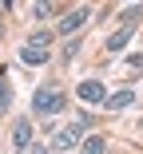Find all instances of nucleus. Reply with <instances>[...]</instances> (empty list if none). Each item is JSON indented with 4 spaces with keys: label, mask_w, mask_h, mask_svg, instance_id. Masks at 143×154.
Wrapping results in <instances>:
<instances>
[{
    "label": "nucleus",
    "mask_w": 143,
    "mask_h": 154,
    "mask_svg": "<svg viewBox=\"0 0 143 154\" xmlns=\"http://www.w3.org/2000/svg\"><path fill=\"white\" fill-rule=\"evenodd\" d=\"M48 44H52V32H36L32 36V48H48Z\"/></svg>",
    "instance_id": "9b49d317"
},
{
    "label": "nucleus",
    "mask_w": 143,
    "mask_h": 154,
    "mask_svg": "<svg viewBox=\"0 0 143 154\" xmlns=\"http://www.w3.org/2000/svg\"><path fill=\"white\" fill-rule=\"evenodd\" d=\"M12 142H16L20 150L32 146V122H28V119H16V127H12Z\"/></svg>",
    "instance_id": "39448f33"
},
{
    "label": "nucleus",
    "mask_w": 143,
    "mask_h": 154,
    "mask_svg": "<svg viewBox=\"0 0 143 154\" xmlns=\"http://www.w3.org/2000/svg\"><path fill=\"white\" fill-rule=\"evenodd\" d=\"M83 154H107V142L99 134H88V138H83Z\"/></svg>",
    "instance_id": "6e6552de"
},
{
    "label": "nucleus",
    "mask_w": 143,
    "mask_h": 154,
    "mask_svg": "<svg viewBox=\"0 0 143 154\" xmlns=\"http://www.w3.org/2000/svg\"><path fill=\"white\" fill-rule=\"evenodd\" d=\"M32 111H36V115H56V111H64V91H56V87H40L36 99H32Z\"/></svg>",
    "instance_id": "f257e3e1"
},
{
    "label": "nucleus",
    "mask_w": 143,
    "mask_h": 154,
    "mask_svg": "<svg viewBox=\"0 0 143 154\" xmlns=\"http://www.w3.org/2000/svg\"><path fill=\"white\" fill-rule=\"evenodd\" d=\"M88 16H92V8H88V4H80L76 12H68V16L60 20V28H56V32H60V36H72L76 28H83V24H88Z\"/></svg>",
    "instance_id": "f03ea898"
},
{
    "label": "nucleus",
    "mask_w": 143,
    "mask_h": 154,
    "mask_svg": "<svg viewBox=\"0 0 143 154\" xmlns=\"http://www.w3.org/2000/svg\"><path fill=\"white\" fill-rule=\"evenodd\" d=\"M52 12V0H36V16H48Z\"/></svg>",
    "instance_id": "f8f14e48"
},
{
    "label": "nucleus",
    "mask_w": 143,
    "mask_h": 154,
    "mask_svg": "<svg viewBox=\"0 0 143 154\" xmlns=\"http://www.w3.org/2000/svg\"><path fill=\"white\" fill-rule=\"evenodd\" d=\"M32 154H52V150L48 146H32Z\"/></svg>",
    "instance_id": "ddd939ff"
},
{
    "label": "nucleus",
    "mask_w": 143,
    "mask_h": 154,
    "mask_svg": "<svg viewBox=\"0 0 143 154\" xmlns=\"http://www.w3.org/2000/svg\"><path fill=\"white\" fill-rule=\"evenodd\" d=\"M20 59H24V63H36V67H40L44 59H48V48H32V44H24V48H20Z\"/></svg>",
    "instance_id": "423d86ee"
},
{
    "label": "nucleus",
    "mask_w": 143,
    "mask_h": 154,
    "mask_svg": "<svg viewBox=\"0 0 143 154\" xmlns=\"http://www.w3.org/2000/svg\"><path fill=\"white\" fill-rule=\"evenodd\" d=\"M127 40H131V32H127V28H123V32H115V36L107 40V51H123V48H127Z\"/></svg>",
    "instance_id": "1a4fd4ad"
},
{
    "label": "nucleus",
    "mask_w": 143,
    "mask_h": 154,
    "mask_svg": "<svg viewBox=\"0 0 143 154\" xmlns=\"http://www.w3.org/2000/svg\"><path fill=\"white\" fill-rule=\"evenodd\" d=\"M8 107H12V87H8V79H4V75H0V115H4Z\"/></svg>",
    "instance_id": "9d476101"
},
{
    "label": "nucleus",
    "mask_w": 143,
    "mask_h": 154,
    "mask_svg": "<svg viewBox=\"0 0 143 154\" xmlns=\"http://www.w3.org/2000/svg\"><path fill=\"white\" fill-rule=\"evenodd\" d=\"M80 138H83V122H68L64 131H56V146L60 150H72Z\"/></svg>",
    "instance_id": "20e7f679"
},
{
    "label": "nucleus",
    "mask_w": 143,
    "mask_h": 154,
    "mask_svg": "<svg viewBox=\"0 0 143 154\" xmlns=\"http://www.w3.org/2000/svg\"><path fill=\"white\" fill-rule=\"evenodd\" d=\"M127 103H135V95H131V91H119V95H111L103 107H107V111H123Z\"/></svg>",
    "instance_id": "0eeeda50"
},
{
    "label": "nucleus",
    "mask_w": 143,
    "mask_h": 154,
    "mask_svg": "<svg viewBox=\"0 0 143 154\" xmlns=\"http://www.w3.org/2000/svg\"><path fill=\"white\" fill-rule=\"evenodd\" d=\"M76 95H80L83 103H107V91H103V83H99V79H83Z\"/></svg>",
    "instance_id": "7ed1b4c3"
}]
</instances>
